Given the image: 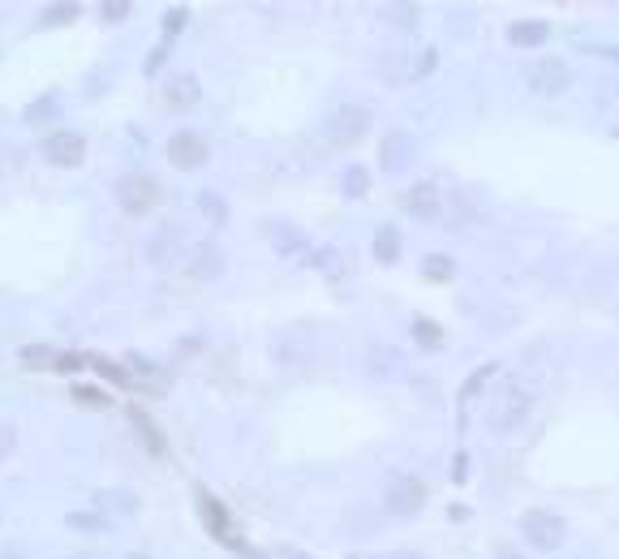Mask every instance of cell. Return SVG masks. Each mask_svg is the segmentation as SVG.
Wrapping results in <instances>:
<instances>
[{
    "mask_svg": "<svg viewBox=\"0 0 619 559\" xmlns=\"http://www.w3.org/2000/svg\"><path fill=\"white\" fill-rule=\"evenodd\" d=\"M164 39H172V35H181L185 26H190V9L185 5H172V9H164Z\"/></svg>",
    "mask_w": 619,
    "mask_h": 559,
    "instance_id": "1f68e13d",
    "label": "cell"
},
{
    "mask_svg": "<svg viewBox=\"0 0 619 559\" xmlns=\"http://www.w3.org/2000/svg\"><path fill=\"white\" fill-rule=\"evenodd\" d=\"M370 125H374V112L362 108V104H344L336 108L327 117V138L336 142V147H353L357 138H366L370 134Z\"/></svg>",
    "mask_w": 619,
    "mask_h": 559,
    "instance_id": "8992f818",
    "label": "cell"
},
{
    "mask_svg": "<svg viewBox=\"0 0 619 559\" xmlns=\"http://www.w3.org/2000/svg\"><path fill=\"white\" fill-rule=\"evenodd\" d=\"M69 396H74L82 409H108L112 405V396L104 392V387H91V383H74V392Z\"/></svg>",
    "mask_w": 619,
    "mask_h": 559,
    "instance_id": "83f0119b",
    "label": "cell"
},
{
    "mask_svg": "<svg viewBox=\"0 0 619 559\" xmlns=\"http://www.w3.org/2000/svg\"><path fill=\"white\" fill-rule=\"evenodd\" d=\"M426 482L422 478H413V473H392V482H387V491H383V508L387 516H400V521H409V516H417L426 508Z\"/></svg>",
    "mask_w": 619,
    "mask_h": 559,
    "instance_id": "7a4b0ae2",
    "label": "cell"
},
{
    "mask_svg": "<svg viewBox=\"0 0 619 559\" xmlns=\"http://www.w3.org/2000/svg\"><path fill=\"white\" fill-rule=\"evenodd\" d=\"M383 18H396V26H413L417 5H383Z\"/></svg>",
    "mask_w": 619,
    "mask_h": 559,
    "instance_id": "d590c367",
    "label": "cell"
},
{
    "mask_svg": "<svg viewBox=\"0 0 619 559\" xmlns=\"http://www.w3.org/2000/svg\"><path fill=\"white\" fill-rule=\"evenodd\" d=\"M306 267L323 271V276H336V271H340V250L336 246H314L310 258H306Z\"/></svg>",
    "mask_w": 619,
    "mask_h": 559,
    "instance_id": "4316f807",
    "label": "cell"
},
{
    "mask_svg": "<svg viewBox=\"0 0 619 559\" xmlns=\"http://www.w3.org/2000/svg\"><path fill=\"white\" fill-rule=\"evenodd\" d=\"M340 190H344V198H366L370 194V168L366 164H349L344 168V177H340Z\"/></svg>",
    "mask_w": 619,
    "mask_h": 559,
    "instance_id": "cb8c5ba5",
    "label": "cell"
},
{
    "mask_svg": "<svg viewBox=\"0 0 619 559\" xmlns=\"http://www.w3.org/2000/svg\"><path fill=\"white\" fill-rule=\"evenodd\" d=\"M78 18V5H48L43 9V26H69Z\"/></svg>",
    "mask_w": 619,
    "mask_h": 559,
    "instance_id": "836d02e7",
    "label": "cell"
},
{
    "mask_svg": "<svg viewBox=\"0 0 619 559\" xmlns=\"http://www.w3.org/2000/svg\"><path fill=\"white\" fill-rule=\"evenodd\" d=\"M525 86L538 99H555L572 86V69H568V61H559V56H538V61H529V69H525Z\"/></svg>",
    "mask_w": 619,
    "mask_h": 559,
    "instance_id": "277c9868",
    "label": "cell"
},
{
    "mask_svg": "<svg viewBox=\"0 0 619 559\" xmlns=\"http://www.w3.org/2000/svg\"><path fill=\"white\" fill-rule=\"evenodd\" d=\"M400 250H405V241H400V228L396 224H379V233H374V258L379 263H400Z\"/></svg>",
    "mask_w": 619,
    "mask_h": 559,
    "instance_id": "d6986e66",
    "label": "cell"
},
{
    "mask_svg": "<svg viewBox=\"0 0 619 559\" xmlns=\"http://www.w3.org/2000/svg\"><path fill=\"white\" fill-rule=\"evenodd\" d=\"M499 375V362H486V366H478V370H473V375L465 379V383H460V392H456V400H460V409H469L473 405V400H478L482 396V387L486 383H491Z\"/></svg>",
    "mask_w": 619,
    "mask_h": 559,
    "instance_id": "ffe728a7",
    "label": "cell"
},
{
    "mask_svg": "<svg viewBox=\"0 0 619 559\" xmlns=\"http://www.w3.org/2000/svg\"><path fill=\"white\" fill-rule=\"evenodd\" d=\"M125 418H129V426L138 430V439H142V448H147L151 456H168V439H164V430L155 426V418L142 405H129L125 409Z\"/></svg>",
    "mask_w": 619,
    "mask_h": 559,
    "instance_id": "5bb4252c",
    "label": "cell"
},
{
    "mask_svg": "<svg viewBox=\"0 0 619 559\" xmlns=\"http://www.w3.org/2000/svg\"><path fill=\"white\" fill-rule=\"evenodd\" d=\"M125 559H151V555H138V551H134V555H125Z\"/></svg>",
    "mask_w": 619,
    "mask_h": 559,
    "instance_id": "f6af8a7d",
    "label": "cell"
},
{
    "mask_svg": "<svg viewBox=\"0 0 619 559\" xmlns=\"http://www.w3.org/2000/svg\"><path fill=\"white\" fill-rule=\"evenodd\" d=\"M469 478V452H456L452 461V482H465Z\"/></svg>",
    "mask_w": 619,
    "mask_h": 559,
    "instance_id": "ab89813d",
    "label": "cell"
},
{
    "mask_svg": "<svg viewBox=\"0 0 619 559\" xmlns=\"http://www.w3.org/2000/svg\"><path fill=\"white\" fill-rule=\"evenodd\" d=\"M409 332H413V344H422L426 353H439L443 344H448V332H443L435 319H426V314H417V319L409 323Z\"/></svg>",
    "mask_w": 619,
    "mask_h": 559,
    "instance_id": "ac0fdd59",
    "label": "cell"
},
{
    "mask_svg": "<svg viewBox=\"0 0 619 559\" xmlns=\"http://www.w3.org/2000/svg\"><path fill=\"white\" fill-rule=\"evenodd\" d=\"M349 559H379V555H349Z\"/></svg>",
    "mask_w": 619,
    "mask_h": 559,
    "instance_id": "ee69618b",
    "label": "cell"
},
{
    "mask_svg": "<svg viewBox=\"0 0 619 559\" xmlns=\"http://www.w3.org/2000/svg\"><path fill=\"white\" fill-rule=\"evenodd\" d=\"M86 366H91L99 379H108V383H117V387H134L129 370H125L121 362H112V357H86Z\"/></svg>",
    "mask_w": 619,
    "mask_h": 559,
    "instance_id": "d4e9b609",
    "label": "cell"
},
{
    "mask_svg": "<svg viewBox=\"0 0 619 559\" xmlns=\"http://www.w3.org/2000/svg\"><path fill=\"white\" fill-rule=\"evenodd\" d=\"M168 108H177V112H190L198 108V99H203V82H198L194 74H177L168 82Z\"/></svg>",
    "mask_w": 619,
    "mask_h": 559,
    "instance_id": "2e32d148",
    "label": "cell"
},
{
    "mask_svg": "<svg viewBox=\"0 0 619 559\" xmlns=\"http://www.w3.org/2000/svg\"><path fill=\"white\" fill-rule=\"evenodd\" d=\"M194 280H215V276H220V271H224V254H220V246H211V241H207V246H198L194 250Z\"/></svg>",
    "mask_w": 619,
    "mask_h": 559,
    "instance_id": "7402d4cb",
    "label": "cell"
},
{
    "mask_svg": "<svg viewBox=\"0 0 619 559\" xmlns=\"http://www.w3.org/2000/svg\"><path fill=\"white\" fill-rule=\"evenodd\" d=\"M417 160V138L409 134V129H392V134L379 138V168L392 172V177H400V172H409Z\"/></svg>",
    "mask_w": 619,
    "mask_h": 559,
    "instance_id": "9c48e42d",
    "label": "cell"
},
{
    "mask_svg": "<svg viewBox=\"0 0 619 559\" xmlns=\"http://www.w3.org/2000/svg\"><path fill=\"white\" fill-rule=\"evenodd\" d=\"M267 241L276 246V254L280 258H289V263H306L310 258V237L301 233L297 224H267Z\"/></svg>",
    "mask_w": 619,
    "mask_h": 559,
    "instance_id": "7c38bea8",
    "label": "cell"
},
{
    "mask_svg": "<svg viewBox=\"0 0 619 559\" xmlns=\"http://www.w3.org/2000/svg\"><path fill=\"white\" fill-rule=\"evenodd\" d=\"M121 366L129 370V379H147V383H160V366H155L151 357H142V353H129Z\"/></svg>",
    "mask_w": 619,
    "mask_h": 559,
    "instance_id": "f546056e",
    "label": "cell"
},
{
    "mask_svg": "<svg viewBox=\"0 0 619 559\" xmlns=\"http://www.w3.org/2000/svg\"><path fill=\"white\" fill-rule=\"evenodd\" d=\"M99 18H104L108 26H117V22L129 18V5H125V0H104V5H99Z\"/></svg>",
    "mask_w": 619,
    "mask_h": 559,
    "instance_id": "e575fe53",
    "label": "cell"
},
{
    "mask_svg": "<svg viewBox=\"0 0 619 559\" xmlns=\"http://www.w3.org/2000/svg\"><path fill=\"white\" fill-rule=\"evenodd\" d=\"M52 370H61V375H78V370H86V353H78V349L56 353L52 357Z\"/></svg>",
    "mask_w": 619,
    "mask_h": 559,
    "instance_id": "d6a6232c",
    "label": "cell"
},
{
    "mask_svg": "<svg viewBox=\"0 0 619 559\" xmlns=\"http://www.w3.org/2000/svg\"><path fill=\"white\" fill-rule=\"evenodd\" d=\"M400 207H405L413 220H439L443 215V194H439V185L435 181H417L405 190V198H400Z\"/></svg>",
    "mask_w": 619,
    "mask_h": 559,
    "instance_id": "8fae6325",
    "label": "cell"
},
{
    "mask_svg": "<svg viewBox=\"0 0 619 559\" xmlns=\"http://www.w3.org/2000/svg\"><path fill=\"white\" fill-rule=\"evenodd\" d=\"M392 559H426V555H417V551H396Z\"/></svg>",
    "mask_w": 619,
    "mask_h": 559,
    "instance_id": "7bdbcfd3",
    "label": "cell"
},
{
    "mask_svg": "<svg viewBox=\"0 0 619 559\" xmlns=\"http://www.w3.org/2000/svg\"><path fill=\"white\" fill-rule=\"evenodd\" d=\"M233 551H237L241 559H276V555H267V551H258V547H250V542H246V538H241V542H237V547H233Z\"/></svg>",
    "mask_w": 619,
    "mask_h": 559,
    "instance_id": "60d3db41",
    "label": "cell"
},
{
    "mask_svg": "<svg viewBox=\"0 0 619 559\" xmlns=\"http://www.w3.org/2000/svg\"><path fill=\"white\" fill-rule=\"evenodd\" d=\"M422 276H426L430 284H448V280L456 276V258H452V254H426V258H422Z\"/></svg>",
    "mask_w": 619,
    "mask_h": 559,
    "instance_id": "603a6c76",
    "label": "cell"
},
{
    "mask_svg": "<svg viewBox=\"0 0 619 559\" xmlns=\"http://www.w3.org/2000/svg\"><path fill=\"white\" fill-rule=\"evenodd\" d=\"M39 155L52 168H78L86 160V138L74 134V129H52V134L39 142Z\"/></svg>",
    "mask_w": 619,
    "mask_h": 559,
    "instance_id": "52a82bcc",
    "label": "cell"
},
{
    "mask_svg": "<svg viewBox=\"0 0 619 559\" xmlns=\"http://www.w3.org/2000/svg\"><path fill=\"white\" fill-rule=\"evenodd\" d=\"M495 559H529V555H521L516 547H499V555H495Z\"/></svg>",
    "mask_w": 619,
    "mask_h": 559,
    "instance_id": "b9f144b4",
    "label": "cell"
},
{
    "mask_svg": "<svg viewBox=\"0 0 619 559\" xmlns=\"http://www.w3.org/2000/svg\"><path fill=\"white\" fill-rule=\"evenodd\" d=\"M168 160L181 172H194V168H203L211 160V147H207V138L198 134V129H177V134L168 138Z\"/></svg>",
    "mask_w": 619,
    "mask_h": 559,
    "instance_id": "30bf717a",
    "label": "cell"
},
{
    "mask_svg": "<svg viewBox=\"0 0 619 559\" xmlns=\"http://www.w3.org/2000/svg\"><path fill=\"white\" fill-rule=\"evenodd\" d=\"M138 491H129V486H108V491H95V508L104 512V508H112V512H138Z\"/></svg>",
    "mask_w": 619,
    "mask_h": 559,
    "instance_id": "44dd1931",
    "label": "cell"
},
{
    "mask_svg": "<svg viewBox=\"0 0 619 559\" xmlns=\"http://www.w3.org/2000/svg\"><path fill=\"white\" fill-rule=\"evenodd\" d=\"M366 375L379 379V383L405 379V353L392 349V344H374V349L366 353Z\"/></svg>",
    "mask_w": 619,
    "mask_h": 559,
    "instance_id": "4fadbf2b",
    "label": "cell"
},
{
    "mask_svg": "<svg viewBox=\"0 0 619 559\" xmlns=\"http://www.w3.org/2000/svg\"><path fill=\"white\" fill-rule=\"evenodd\" d=\"M61 117H65V99H61V91H43L35 104H26V112H22L26 125H56Z\"/></svg>",
    "mask_w": 619,
    "mask_h": 559,
    "instance_id": "9a60e30c",
    "label": "cell"
},
{
    "mask_svg": "<svg viewBox=\"0 0 619 559\" xmlns=\"http://www.w3.org/2000/svg\"><path fill=\"white\" fill-rule=\"evenodd\" d=\"M435 65H439V48H426L422 52V61H417L409 69V78H426V74H435Z\"/></svg>",
    "mask_w": 619,
    "mask_h": 559,
    "instance_id": "8d00e7d4",
    "label": "cell"
},
{
    "mask_svg": "<svg viewBox=\"0 0 619 559\" xmlns=\"http://www.w3.org/2000/svg\"><path fill=\"white\" fill-rule=\"evenodd\" d=\"M164 61H168V43H155V48L147 52V74H160Z\"/></svg>",
    "mask_w": 619,
    "mask_h": 559,
    "instance_id": "f35d334b",
    "label": "cell"
},
{
    "mask_svg": "<svg viewBox=\"0 0 619 559\" xmlns=\"http://www.w3.org/2000/svg\"><path fill=\"white\" fill-rule=\"evenodd\" d=\"M521 538L529 542V547L538 551H559L568 542V525L559 512H546V508H534L521 516Z\"/></svg>",
    "mask_w": 619,
    "mask_h": 559,
    "instance_id": "3957f363",
    "label": "cell"
},
{
    "mask_svg": "<svg viewBox=\"0 0 619 559\" xmlns=\"http://www.w3.org/2000/svg\"><path fill=\"white\" fill-rule=\"evenodd\" d=\"M508 43H516V48H542V43H551V22L542 18H521L508 26Z\"/></svg>",
    "mask_w": 619,
    "mask_h": 559,
    "instance_id": "e0dca14e",
    "label": "cell"
},
{
    "mask_svg": "<svg viewBox=\"0 0 619 559\" xmlns=\"http://www.w3.org/2000/svg\"><path fill=\"white\" fill-rule=\"evenodd\" d=\"M198 516H203V525H207V534L220 542V547L233 551L241 534H237V525H233V516H228L224 508V499L220 495H207V491H198Z\"/></svg>",
    "mask_w": 619,
    "mask_h": 559,
    "instance_id": "ba28073f",
    "label": "cell"
},
{
    "mask_svg": "<svg viewBox=\"0 0 619 559\" xmlns=\"http://www.w3.org/2000/svg\"><path fill=\"white\" fill-rule=\"evenodd\" d=\"M22 366L26 370H52V357H56V349H48V344H22Z\"/></svg>",
    "mask_w": 619,
    "mask_h": 559,
    "instance_id": "f1b7e54d",
    "label": "cell"
},
{
    "mask_svg": "<svg viewBox=\"0 0 619 559\" xmlns=\"http://www.w3.org/2000/svg\"><path fill=\"white\" fill-rule=\"evenodd\" d=\"M13 448H18V435H13L9 422H0V461H9Z\"/></svg>",
    "mask_w": 619,
    "mask_h": 559,
    "instance_id": "74e56055",
    "label": "cell"
},
{
    "mask_svg": "<svg viewBox=\"0 0 619 559\" xmlns=\"http://www.w3.org/2000/svg\"><path fill=\"white\" fill-rule=\"evenodd\" d=\"M198 211H203L207 220H211V228H224V224H228V203H224V198L215 194V190H203V194H198Z\"/></svg>",
    "mask_w": 619,
    "mask_h": 559,
    "instance_id": "484cf974",
    "label": "cell"
},
{
    "mask_svg": "<svg viewBox=\"0 0 619 559\" xmlns=\"http://www.w3.org/2000/svg\"><path fill=\"white\" fill-rule=\"evenodd\" d=\"M529 409H534V392H529L525 383L508 379V383H503V392L491 400V413H486V422H491L495 435H512V430L529 418Z\"/></svg>",
    "mask_w": 619,
    "mask_h": 559,
    "instance_id": "6da1fadb",
    "label": "cell"
},
{
    "mask_svg": "<svg viewBox=\"0 0 619 559\" xmlns=\"http://www.w3.org/2000/svg\"><path fill=\"white\" fill-rule=\"evenodd\" d=\"M155 203H160V185H155L147 172H125V177L117 181V207L125 215H147Z\"/></svg>",
    "mask_w": 619,
    "mask_h": 559,
    "instance_id": "5b68a950",
    "label": "cell"
},
{
    "mask_svg": "<svg viewBox=\"0 0 619 559\" xmlns=\"http://www.w3.org/2000/svg\"><path fill=\"white\" fill-rule=\"evenodd\" d=\"M69 529H78V534H104V512H69L65 516Z\"/></svg>",
    "mask_w": 619,
    "mask_h": 559,
    "instance_id": "4dcf8cb0",
    "label": "cell"
}]
</instances>
